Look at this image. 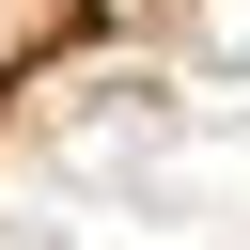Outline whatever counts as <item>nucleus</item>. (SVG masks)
I'll list each match as a JSON object with an SVG mask.
<instances>
[{"instance_id": "nucleus-1", "label": "nucleus", "mask_w": 250, "mask_h": 250, "mask_svg": "<svg viewBox=\"0 0 250 250\" xmlns=\"http://www.w3.org/2000/svg\"><path fill=\"white\" fill-rule=\"evenodd\" d=\"M125 16H141V0H0V141L31 125V94H62L78 62H109Z\"/></svg>"}]
</instances>
